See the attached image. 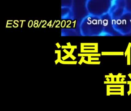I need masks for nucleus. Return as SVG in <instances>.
I'll return each mask as SVG.
<instances>
[{
	"label": "nucleus",
	"instance_id": "f257e3e1",
	"mask_svg": "<svg viewBox=\"0 0 131 111\" xmlns=\"http://www.w3.org/2000/svg\"><path fill=\"white\" fill-rule=\"evenodd\" d=\"M112 0H86V8L88 14L102 17L108 14Z\"/></svg>",
	"mask_w": 131,
	"mask_h": 111
},
{
	"label": "nucleus",
	"instance_id": "7ed1b4c3",
	"mask_svg": "<svg viewBox=\"0 0 131 111\" xmlns=\"http://www.w3.org/2000/svg\"><path fill=\"white\" fill-rule=\"evenodd\" d=\"M112 25L116 30L126 33L131 29V11L127 10L122 16L112 21Z\"/></svg>",
	"mask_w": 131,
	"mask_h": 111
},
{
	"label": "nucleus",
	"instance_id": "f03ea898",
	"mask_svg": "<svg viewBox=\"0 0 131 111\" xmlns=\"http://www.w3.org/2000/svg\"><path fill=\"white\" fill-rule=\"evenodd\" d=\"M127 10L126 0H112L108 15L113 21L120 17Z\"/></svg>",
	"mask_w": 131,
	"mask_h": 111
}]
</instances>
